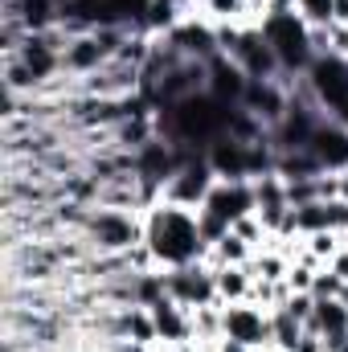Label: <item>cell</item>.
Here are the masks:
<instances>
[{"label":"cell","instance_id":"6da1fadb","mask_svg":"<svg viewBox=\"0 0 348 352\" xmlns=\"http://www.w3.org/2000/svg\"><path fill=\"white\" fill-rule=\"evenodd\" d=\"M152 115H156V135L173 140L176 148H184V152H201L205 156V148L230 131L234 107H226L221 98L201 90V94H193L184 102H173L164 111H152Z\"/></svg>","mask_w":348,"mask_h":352},{"label":"cell","instance_id":"7a4b0ae2","mask_svg":"<svg viewBox=\"0 0 348 352\" xmlns=\"http://www.w3.org/2000/svg\"><path fill=\"white\" fill-rule=\"evenodd\" d=\"M144 242L152 246L160 270L173 266H188L197 258H205V238L197 226V209H180L168 201H156L152 209H144Z\"/></svg>","mask_w":348,"mask_h":352},{"label":"cell","instance_id":"3957f363","mask_svg":"<svg viewBox=\"0 0 348 352\" xmlns=\"http://www.w3.org/2000/svg\"><path fill=\"white\" fill-rule=\"evenodd\" d=\"M279 66H283V78H303L316 62V45H312V25L291 8V12H266L259 21Z\"/></svg>","mask_w":348,"mask_h":352},{"label":"cell","instance_id":"277c9868","mask_svg":"<svg viewBox=\"0 0 348 352\" xmlns=\"http://www.w3.org/2000/svg\"><path fill=\"white\" fill-rule=\"evenodd\" d=\"M94 254H127L135 242H144V213L131 209H102V205H87L78 230Z\"/></svg>","mask_w":348,"mask_h":352},{"label":"cell","instance_id":"5b68a950","mask_svg":"<svg viewBox=\"0 0 348 352\" xmlns=\"http://www.w3.org/2000/svg\"><path fill=\"white\" fill-rule=\"evenodd\" d=\"M303 82H307L312 98L320 102L324 115L345 119V111H348V58H340V54H316V62L303 74Z\"/></svg>","mask_w":348,"mask_h":352},{"label":"cell","instance_id":"8992f818","mask_svg":"<svg viewBox=\"0 0 348 352\" xmlns=\"http://www.w3.org/2000/svg\"><path fill=\"white\" fill-rule=\"evenodd\" d=\"M226 58L250 78V82H270V78H283V66H279V58H274V50H270V41H266V33H262V25H242L238 29V37H234V45L226 50Z\"/></svg>","mask_w":348,"mask_h":352},{"label":"cell","instance_id":"52a82bcc","mask_svg":"<svg viewBox=\"0 0 348 352\" xmlns=\"http://www.w3.org/2000/svg\"><path fill=\"white\" fill-rule=\"evenodd\" d=\"M221 336L226 340H238L254 352H270L274 340H270V311L259 307V303H221Z\"/></svg>","mask_w":348,"mask_h":352},{"label":"cell","instance_id":"ba28073f","mask_svg":"<svg viewBox=\"0 0 348 352\" xmlns=\"http://www.w3.org/2000/svg\"><path fill=\"white\" fill-rule=\"evenodd\" d=\"M164 291H168V299H176V303L188 307V311L217 303L213 266L205 263V258H197V263H188V266H173V270H164Z\"/></svg>","mask_w":348,"mask_h":352},{"label":"cell","instance_id":"9c48e42d","mask_svg":"<svg viewBox=\"0 0 348 352\" xmlns=\"http://www.w3.org/2000/svg\"><path fill=\"white\" fill-rule=\"evenodd\" d=\"M213 184H217V173H213V168H209V160L197 152V156H188V160L180 164V173L160 188V201L180 205V209H201Z\"/></svg>","mask_w":348,"mask_h":352},{"label":"cell","instance_id":"30bf717a","mask_svg":"<svg viewBox=\"0 0 348 352\" xmlns=\"http://www.w3.org/2000/svg\"><path fill=\"white\" fill-rule=\"evenodd\" d=\"M201 209L213 213L217 221H226V226L234 230L238 217L254 213V184H250V180H221V176H217V184L209 188V197H205Z\"/></svg>","mask_w":348,"mask_h":352},{"label":"cell","instance_id":"8fae6325","mask_svg":"<svg viewBox=\"0 0 348 352\" xmlns=\"http://www.w3.org/2000/svg\"><path fill=\"white\" fill-rule=\"evenodd\" d=\"M307 152L320 160V168H324V173H345V168H348V123H345V119L324 115V123L316 127V135H312Z\"/></svg>","mask_w":348,"mask_h":352},{"label":"cell","instance_id":"7c38bea8","mask_svg":"<svg viewBox=\"0 0 348 352\" xmlns=\"http://www.w3.org/2000/svg\"><path fill=\"white\" fill-rule=\"evenodd\" d=\"M246 87H250V78H246L226 54H213V58H209V94H213V98H221L226 107H242Z\"/></svg>","mask_w":348,"mask_h":352},{"label":"cell","instance_id":"4fadbf2b","mask_svg":"<svg viewBox=\"0 0 348 352\" xmlns=\"http://www.w3.org/2000/svg\"><path fill=\"white\" fill-rule=\"evenodd\" d=\"M152 324H156V336H160V344H176V340H193V316H188V307H180L176 299H156L152 307Z\"/></svg>","mask_w":348,"mask_h":352},{"label":"cell","instance_id":"5bb4252c","mask_svg":"<svg viewBox=\"0 0 348 352\" xmlns=\"http://www.w3.org/2000/svg\"><path fill=\"white\" fill-rule=\"evenodd\" d=\"M213 283H217V303H246L254 291V274L246 266H213Z\"/></svg>","mask_w":348,"mask_h":352},{"label":"cell","instance_id":"9a60e30c","mask_svg":"<svg viewBox=\"0 0 348 352\" xmlns=\"http://www.w3.org/2000/svg\"><path fill=\"white\" fill-rule=\"evenodd\" d=\"M303 332H307V324H303L299 316H291L287 307H274V311H270V340H274V349L295 352L299 340H303Z\"/></svg>","mask_w":348,"mask_h":352},{"label":"cell","instance_id":"2e32d148","mask_svg":"<svg viewBox=\"0 0 348 352\" xmlns=\"http://www.w3.org/2000/svg\"><path fill=\"white\" fill-rule=\"evenodd\" d=\"M250 258H254V250H250L234 230H230L226 238H217V242L205 250V263L209 266H246Z\"/></svg>","mask_w":348,"mask_h":352},{"label":"cell","instance_id":"e0dca14e","mask_svg":"<svg viewBox=\"0 0 348 352\" xmlns=\"http://www.w3.org/2000/svg\"><path fill=\"white\" fill-rule=\"evenodd\" d=\"M340 246H345V238L336 234V230H320V234H303V250L316 258V263H332L336 254H340Z\"/></svg>","mask_w":348,"mask_h":352},{"label":"cell","instance_id":"ac0fdd59","mask_svg":"<svg viewBox=\"0 0 348 352\" xmlns=\"http://www.w3.org/2000/svg\"><path fill=\"white\" fill-rule=\"evenodd\" d=\"M340 287H345V278H340L332 266H320V270H316V283H312V295H316V299H336Z\"/></svg>","mask_w":348,"mask_h":352},{"label":"cell","instance_id":"d6986e66","mask_svg":"<svg viewBox=\"0 0 348 352\" xmlns=\"http://www.w3.org/2000/svg\"><path fill=\"white\" fill-rule=\"evenodd\" d=\"M295 12L307 25H332V0H295Z\"/></svg>","mask_w":348,"mask_h":352},{"label":"cell","instance_id":"ffe728a7","mask_svg":"<svg viewBox=\"0 0 348 352\" xmlns=\"http://www.w3.org/2000/svg\"><path fill=\"white\" fill-rule=\"evenodd\" d=\"M328 266H332V270H336V274H340V278L348 283V246H340V254H336V258H332Z\"/></svg>","mask_w":348,"mask_h":352},{"label":"cell","instance_id":"44dd1931","mask_svg":"<svg viewBox=\"0 0 348 352\" xmlns=\"http://www.w3.org/2000/svg\"><path fill=\"white\" fill-rule=\"evenodd\" d=\"M209 352H254V349H246V344H238V340H226V336H221Z\"/></svg>","mask_w":348,"mask_h":352},{"label":"cell","instance_id":"7402d4cb","mask_svg":"<svg viewBox=\"0 0 348 352\" xmlns=\"http://www.w3.org/2000/svg\"><path fill=\"white\" fill-rule=\"evenodd\" d=\"M332 25H348V0H332Z\"/></svg>","mask_w":348,"mask_h":352},{"label":"cell","instance_id":"603a6c76","mask_svg":"<svg viewBox=\"0 0 348 352\" xmlns=\"http://www.w3.org/2000/svg\"><path fill=\"white\" fill-rule=\"evenodd\" d=\"M336 197L348 201V168H345V173H336Z\"/></svg>","mask_w":348,"mask_h":352},{"label":"cell","instance_id":"cb8c5ba5","mask_svg":"<svg viewBox=\"0 0 348 352\" xmlns=\"http://www.w3.org/2000/svg\"><path fill=\"white\" fill-rule=\"evenodd\" d=\"M173 8H180V12H193V0H168Z\"/></svg>","mask_w":348,"mask_h":352},{"label":"cell","instance_id":"d4e9b609","mask_svg":"<svg viewBox=\"0 0 348 352\" xmlns=\"http://www.w3.org/2000/svg\"><path fill=\"white\" fill-rule=\"evenodd\" d=\"M336 299H340V307H345V311H348V283H345V287H340V295H336Z\"/></svg>","mask_w":348,"mask_h":352},{"label":"cell","instance_id":"484cf974","mask_svg":"<svg viewBox=\"0 0 348 352\" xmlns=\"http://www.w3.org/2000/svg\"><path fill=\"white\" fill-rule=\"evenodd\" d=\"M205 4H209V0H193V8H205Z\"/></svg>","mask_w":348,"mask_h":352},{"label":"cell","instance_id":"4316f807","mask_svg":"<svg viewBox=\"0 0 348 352\" xmlns=\"http://www.w3.org/2000/svg\"><path fill=\"white\" fill-rule=\"evenodd\" d=\"M336 352H348V340H345V344H340V349H336Z\"/></svg>","mask_w":348,"mask_h":352},{"label":"cell","instance_id":"83f0119b","mask_svg":"<svg viewBox=\"0 0 348 352\" xmlns=\"http://www.w3.org/2000/svg\"><path fill=\"white\" fill-rule=\"evenodd\" d=\"M340 238H345V246H348V230H345V234H340Z\"/></svg>","mask_w":348,"mask_h":352},{"label":"cell","instance_id":"f1b7e54d","mask_svg":"<svg viewBox=\"0 0 348 352\" xmlns=\"http://www.w3.org/2000/svg\"><path fill=\"white\" fill-rule=\"evenodd\" d=\"M270 352H287V349H270Z\"/></svg>","mask_w":348,"mask_h":352}]
</instances>
